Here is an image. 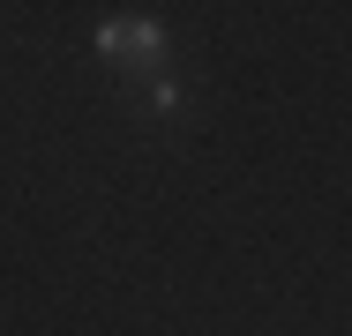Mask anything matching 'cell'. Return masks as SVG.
<instances>
[{
  "label": "cell",
  "instance_id": "6da1fadb",
  "mask_svg": "<svg viewBox=\"0 0 352 336\" xmlns=\"http://www.w3.org/2000/svg\"><path fill=\"white\" fill-rule=\"evenodd\" d=\"M98 45H105V53H113V60H157V53H165V38H157V23H105V30H98Z\"/></svg>",
  "mask_w": 352,
  "mask_h": 336
}]
</instances>
